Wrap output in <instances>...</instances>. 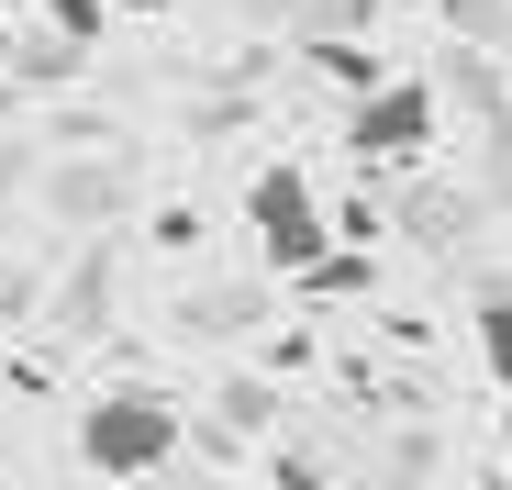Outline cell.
Segmentation results:
<instances>
[{
  "instance_id": "9",
  "label": "cell",
  "mask_w": 512,
  "mask_h": 490,
  "mask_svg": "<svg viewBox=\"0 0 512 490\" xmlns=\"http://www.w3.org/2000/svg\"><path fill=\"white\" fill-rule=\"evenodd\" d=\"M134 12H156V0H134Z\"/></svg>"
},
{
  "instance_id": "3",
  "label": "cell",
  "mask_w": 512,
  "mask_h": 490,
  "mask_svg": "<svg viewBox=\"0 0 512 490\" xmlns=\"http://www.w3.org/2000/svg\"><path fill=\"white\" fill-rule=\"evenodd\" d=\"M435 78H390V90L379 101H357L346 112V156H390V168H401V156H423V145H435Z\"/></svg>"
},
{
  "instance_id": "1",
  "label": "cell",
  "mask_w": 512,
  "mask_h": 490,
  "mask_svg": "<svg viewBox=\"0 0 512 490\" xmlns=\"http://www.w3.org/2000/svg\"><path fill=\"white\" fill-rule=\"evenodd\" d=\"M179 457V413H167L156 390H101L90 413H78V468L101 479H156Z\"/></svg>"
},
{
  "instance_id": "2",
  "label": "cell",
  "mask_w": 512,
  "mask_h": 490,
  "mask_svg": "<svg viewBox=\"0 0 512 490\" xmlns=\"http://www.w3.org/2000/svg\"><path fill=\"white\" fill-rule=\"evenodd\" d=\"M245 234H256V257H268L279 279H323L334 257H323V201H312V179L301 168H256V190H245Z\"/></svg>"
},
{
  "instance_id": "7",
  "label": "cell",
  "mask_w": 512,
  "mask_h": 490,
  "mask_svg": "<svg viewBox=\"0 0 512 490\" xmlns=\"http://www.w3.org/2000/svg\"><path fill=\"white\" fill-rule=\"evenodd\" d=\"M379 12V0H301V23H312V45H357V23Z\"/></svg>"
},
{
  "instance_id": "4",
  "label": "cell",
  "mask_w": 512,
  "mask_h": 490,
  "mask_svg": "<svg viewBox=\"0 0 512 490\" xmlns=\"http://www.w3.org/2000/svg\"><path fill=\"white\" fill-rule=\"evenodd\" d=\"M312 67H323V78H334V90H346V112H357V101H379V90H390V67H379V56H368V45H312Z\"/></svg>"
},
{
  "instance_id": "6",
  "label": "cell",
  "mask_w": 512,
  "mask_h": 490,
  "mask_svg": "<svg viewBox=\"0 0 512 490\" xmlns=\"http://www.w3.org/2000/svg\"><path fill=\"white\" fill-rule=\"evenodd\" d=\"M457 223H468V201H446V190H412V201H401V234H412V245H435V234H457Z\"/></svg>"
},
{
  "instance_id": "8",
  "label": "cell",
  "mask_w": 512,
  "mask_h": 490,
  "mask_svg": "<svg viewBox=\"0 0 512 490\" xmlns=\"http://www.w3.org/2000/svg\"><path fill=\"white\" fill-rule=\"evenodd\" d=\"M45 12H56V34H78V45H90V34H101V12H112V0H45Z\"/></svg>"
},
{
  "instance_id": "5",
  "label": "cell",
  "mask_w": 512,
  "mask_h": 490,
  "mask_svg": "<svg viewBox=\"0 0 512 490\" xmlns=\"http://www.w3.org/2000/svg\"><path fill=\"white\" fill-rule=\"evenodd\" d=\"M479 368L512 390V290H490V301H479Z\"/></svg>"
}]
</instances>
